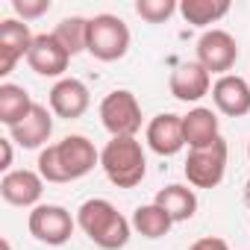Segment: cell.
Returning <instances> with one entry per match:
<instances>
[{
    "instance_id": "cell-2",
    "label": "cell",
    "mask_w": 250,
    "mask_h": 250,
    "mask_svg": "<svg viewBox=\"0 0 250 250\" xmlns=\"http://www.w3.org/2000/svg\"><path fill=\"white\" fill-rule=\"evenodd\" d=\"M77 227L100 250H121V247H127L130 232H133V224L103 197H91V200H85L77 209Z\"/></svg>"
},
{
    "instance_id": "cell-25",
    "label": "cell",
    "mask_w": 250,
    "mask_h": 250,
    "mask_svg": "<svg viewBox=\"0 0 250 250\" xmlns=\"http://www.w3.org/2000/svg\"><path fill=\"white\" fill-rule=\"evenodd\" d=\"M188 250H229V244L218 235H206V238H197Z\"/></svg>"
},
{
    "instance_id": "cell-7",
    "label": "cell",
    "mask_w": 250,
    "mask_h": 250,
    "mask_svg": "<svg viewBox=\"0 0 250 250\" xmlns=\"http://www.w3.org/2000/svg\"><path fill=\"white\" fill-rule=\"evenodd\" d=\"M224 174H227V142L224 139L212 142L209 147L188 150V159H186V180H188V186H194V188H215V186H221Z\"/></svg>"
},
{
    "instance_id": "cell-26",
    "label": "cell",
    "mask_w": 250,
    "mask_h": 250,
    "mask_svg": "<svg viewBox=\"0 0 250 250\" xmlns=\"http://www.w3.org/2000/svg\"><path fill=\"white\" fill-rule=\"evenodd\" d=\"M0 150H3V159H0V171H12V139H0Z\"/></svg>"
},
{
    "instance_id": "cell-18",
    "label": "cell",
    "mask_w": 250,
    "mask_h": 250,
    "mask_svg": "<svg viewBox=\"0 0 250 250\" xmlns=\"http://www.w3.org/2000/svg\"><path fill=\"white\" fill-rule=\"evenodd\" d=\"M153 203L162 206V209L171 215L174 224H180V221H191L194 212H197V194H194V188L180 186V183H171V186L159 188L156 197H153Z\"/></svg>"
},
{
    "instance_id": "cell-23",
    "label": "cell",
    "mask_w": 250,
    "mask_h": 250,
    "mask_svg": "<svg viewBox=\"0 0 250 250\" xmlns=\"http://www.w3.org/2000/svg\"><path fill=\"white\" fill-rule=\"evenodd\" d=\"M174 12H180L177 0H139L136 3V15L147 24H165Z\"/></svg>"
},
{
    "instance_id": "cell-4",
    "label": "cell",
    "mask_w": 250,
    "mask_h": 250,
    "mask_svg": "<svg viewBox=\"0 0 250 250\" xmlns=\"http://www.w3.org/2000/svg\"><path fill=\"white\" fill-rule=\"evenodd\" d=\"M130 27L124 24L118 15H109V12H100L94 18H88V53L97 59V62H118L127 56L130 50Z\"/></svg>"
},
{
    "instance_id": "cell-16",
    "label": "cell",
    "mask_w": 250,
    "mask_h": 250,
    "mask_svg": "<svg viewBox=\"0 0 250 250\" xmlns=\"http://www.w3.org/2000/svg\"><path fill=\"white\" fill-rule=\"evenodd\" d=\"M168 88L177 100L183 103H197L200 97L209 94L212 88V74L200 65V62H183L171 71V80H168Z\"/></svg>"
},
{
    "instance_id": "cell-11",
    "label": "cell",
    "mask_w": 250,
    "mask_h": 250,
    "mask_svg": "<svg viewBox=\"0 0 250 250\" xmlns=\"http://www.w3.org/2000/svg\"><path fill=\"white\" fill-rule=\"evenodd\" d=\"M47 103H50V112L62 121H74V118H83L88 103H91V94L85 88V83L74 80V77H62L56 80V85L50 88L47 94Z\"/></svg>"
},
{
    "instance_id": "cell-19",
    "label": "cell",
    "mask_w": 250,
    "mask_h": 250,
    "mask_svg": "<svg viewBox=\"0 0 250 250\" xmlns=\"http://www.w3.org/2000/svg\"><path fill=\"white\" fill-rule=\"evenodd\" d=\"M33 97L24 85H15V83H0V124L6 130L18 127V124L30 115L33 109Z\"/></svg>"
},
{
    "instance_id": "cell-5",
    "label": "cell",
    "mask_w": 250,
    "mask_h": 250,
    "mask_svg": "<svg viewBox=\"0 0 250 250\" xmlns=\"http://www.w3.org/2000/svg\"><path fill=\"white\" fill-rule=\"evenodd\" d=\"M100 124L112 139H136L142 130V103L133 91L115 88L100 100Z\"/></svg>"
},
{
    "instance_id": "cell-1",
    "label": "cell",
    "mask_w": 250,
    "mask_h": 250,
    "mask_svg": "<svg viewBox=\"0 0 250 250\" xmlns=\"http://www.w3.org/2000/svg\"><path fill=\"white\" fill-rule=\"evenodd\" d=\"M36 165L44 183H71L83 180L94 171V165H100V150L85 136H65L62 142L39 150Z\"/></svg>"
},
{
    "instance_id": "cell-10",
    "label": "cell",
    "mask_w": 250,
    "mask_h": 250,
    "mask_svg": "<svg viewBox=\"0 0 250 250\" xmlns=\"http://www.w3.org/2000/svg\"><path fill=\"white\" fill-rule=\"evenodd\" d=\"M68 62H71V53L62 47V42L53 33L36 36V42L27 53V65L39 77H62L68 71Z\"/></svg>"
},
{
    "instance_id": "cell-13",
    "label": "cell",
    "mask_w": 250,
    "mask_h": 250,
    "mask_svg": "<svg viewBox=\"0 0 250 250\" xmlns=\"http://www.w3.org/2000/svg\"><path fill=\"white\" fill-rule=\"evenodd\" d=\"M42 191H44V180H42L39 171L21 168V171L3 174V180H0V197L9 206H21V209L33 206L36 209L39 200H42Z\"/></svg>"
},
{
    "instance_id": "cell-20",
    "label": "cell",
    "mask_w": 250,
    "mask_h": 250,
    "mask_svg": "<svg viewBox=\"0 0 250 250\" xmlns=\"http://www.w3.org/2000/svg\"><path fill=\"white\" fill-rule=\"evenodd\" d=\"M133 229L139 232V235H145V238H162V235H168L171 232V227H174V221H171V215L162 209V206H156V203H145V206H139L136 212H133Z\"/></svg>"
},
{
    "instance_id": "cell-17",
    "label": "cell",
    "mask_w": 250,
    "mask_h": 250,
    "mask_svg": "<svg viewBox=\"0 0 250 250\" xmlns=\"http://www.w3.org/2000/svg\"><path fill=\"white\" fill-rule=\"evenodd\" d=\"M183 136H186L188 150L209 147L212 142L221 139V133H218V115L212 109H206V106H194L188 115H183Z\"/></svg>"
},
{
    "instance_id": "cell-22",
    "label": "cell",
    "mask_w": 250,
    "mask_h": 250,
    "mask_svg": "<svg viewBox=\"0 0 250 250\" xmlns=\"http://www.w3.org/2000/svg\"><path fill=\"white\" fill-rule=\"evenodd\" d=\"M53 36L62 42V47H65L71 56H77V53H83V50L88 47V18H83V15L62 18V21L56 24Z\"/></svg>"
},
{
    "instance_id": "cell-24",
    "label": "cell",
    "mask_w": 250,
    "mask_h": 250,
    "mask_svg": "<svg viewBox=\"0 0 250 250\" xmlns=\"http://www.w3.org/2000/svg\"><path fill=\"white\" fill-rule=\"evenodd\" d=\"M12 12L18 15V21H36L44 12H50V0H12Z\"/></svg>"
},
{
    "instance_id": "cell-9",
    "label": "cell",
    "mask_w": 250,
    "mask_h": 250,
    "mask_svg": "<svg viewBox=\"0 0 250 250\" xmlns=\"http://www.w3.org/2000/svg\"><path fill=\"white\" fill-rule=\"evenodd\" d=\"M33 42H36V36L30 33V27L24 21H18V18L0 21V77H9L15 71V65L21 59H27Z\"/></svg>"
},
{
    "instance_id": "cell-6",
    "label": "cell",
    "mask_w": 250,
    "mask_h": 250,
    "mask_svg": "<svg viewBox=\"0 0 250 250\" xmlns=\"http://www.w3.org/2000/svg\"><path fill=\"white\" fill-rule=\"evenodd\" d=\"M30 235L47 247H62L71 241L74 229H77V218L65 209V206H56V203H39L33 212H30Z\"/></svg>"
},
{
    "instance_id": "cell-29",
    "label": "cell",
    "mask_w": 250,
    "mask_h": 250,
    "mask_svg": "<svg viewBox=\"0 0 250 250\" xmlns=\"http://www.w3.org/2000/svg\"><path fill=\"white\" fill-rule=\"evenodd\" d=\"M247 159H250V142H247Z\"/></svg>"
},
{
    "instance_id": "cell-21",
    "label": "cell",
    "mask_w": 250,
    "mask_h": 250,
    "mask_svg": "<svg viewBox=\"0 0 250 250\" xmlns=\"http://www.w3.org/2000/svg\"><path fill=\"white\" fill-rule=\"evenodd\" d=\"M227 12H229V0H183L180 3V15L191 27L218 24Z\"/></svg>"
},
{
    "instance_id": "cell-27",
    "label": "cell",
    "mask_w": 250,
    "mask_h": 250,
    "mask_svg": "<svg viewBox=\"0 0 250 250\" xmlns=\"http://www.w3.org/2000/svg\"><path fill=\"white\" fill-rule=\"evenodd\" d=\"M244 206H247V209H250V180H247V183H244Z\"/></svg>"
},
{
    "instance_id": "cell-3",
    "label": "cell",
    "mask_w": 250,
    "mask_h": 250,
    "mask_svg": "<svg viewBox=\"0 0 250 250\" xmlns=\"http://www.w3.org/2000/svg\"><path fill=\"white\" fill-rule=\"evenodd\" d=\"M100 168L115 188H136L147 174V159L139 139H109L100 150Z\"/></svg>"
},
{
    "instance_id": "cell-8",
    "label": "cell",
    "mask_w": 250,
    "mask_h": 250,
    "mask_svg": "<svg viewBox=\"0 0 250 250\" xmlns=\"http://www.w3.org/2000/svg\"><path fill=\"white\" fill-rule=\"evenodd\" d=\"M238 59V42L227 30H206L197 39V62L209 74H229V68Z\"/></svg>"
},
{
    "instance_id": "cell-14",
    "label": "cell",
    "mask_w": 250,
    "mask_h": 250,
    "mask_svg": "<svg viewBox=\"0 0 250 250\" xmlns=\"http://www.w3.org/2000/svg\"><path fill=\"white\" fill-rule=\"evenodd\" d=\"M50 136H53V112L42 103H36L18 127L9 130V139L15 145H21L24 150H44Z\"/></svg>"
},
{
    "instance_id": "cell-15",
    "label": "cell",
    "mask_w": 250,
    "mask_h": 250,
    "mask_svg": "<svg viewBox=\"0 0 250 250\" xmlns=\"http://www.w3.org/2000/svg\"><path fill=\"white\" fill-rule=\"evenodd\" d=\"M212 100L227 118H244L250 112V80L238 74H224L212 85Z\"/></svg>"
},
{
    "instance_id": "cell-28",
    "label": "cell",
    "mask_w": 250,
    "mask_h": 250,
    "mask_svg": "<svg viewBox=\"0 0 250 250\" xmlns=\"http://www.w3.org/2000/svg\"><path fill=\"white\" fill-rule=\"evenodd\" d=\"M3 250H12V244H9V241H6V238H3Z\"/></svg>"
},
{
    "instance_id": "cell-12",
    "label": "cell",
    "mask_w": 250,
    "mask_h": 250,
    "mask_svg": "<svg viewBox=\"0 0 250 250\" xmlns=\"http://www.w3.org/2000/svg\"><path fill=\"white\" fill-rule=\"evenodd\" d=\"M147 147L156 156H177L186 147V136H183V115L174 112H162L147 124Z\"/></svg>"
}]
</instances>
